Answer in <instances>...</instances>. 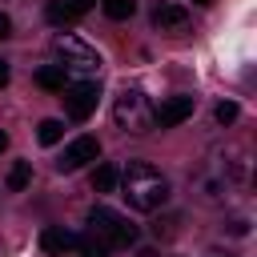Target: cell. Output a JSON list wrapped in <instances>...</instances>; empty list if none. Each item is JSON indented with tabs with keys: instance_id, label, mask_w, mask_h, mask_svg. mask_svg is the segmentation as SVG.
<instances>
[{
	"instance_id": "1",
	"label": "cell",
	"mask_w": 257,
	"mask_h": 257,
	"mask_svg": "<svg viewBox=\"0 0 257 257\" xmlns=\"http://www.w3.org/2000/svg\"><path fill=\"white\" fill-rule=\"evenodd\" d=\"M120 193L124 201L137 209V213H157L165 201H169V181L161 169H153L149 161H128L120 169Z\"/></svg>"
},
{
	"instance_id": "2",
	"label": "cell",
	"mask_w": 257,
	"mask_h": 257,
	"mask_svg": "<svg viewBox=\"0 0 257 257\" xmlns=\"http://www.w3.org/2000/svg\"><path fill=\"white\" fill-rule=\"evenodd\" d=\"M245 181V161H241V153H213L201 169H197V193L205 197V201H225L237 185Z\"/></svg>"
},
{
	"instance_id": "3",
	"label": "cell",
	"mask_w": 257,
	"mask_h": 257,
	"mask_svg": "<svg viewBox=\"0 0 257 257\" xmlns=\"http://www.w3.org/2000/svg\"><path fill=\"white\" fill-rule=\"evenodd\" d=\"M112 120H116L120 133H137V137L149 133L153 128V104H149V96L141 88H124L112 100Z\"/></svg>"
},
{
	"instance_id": "4",
	"label": "cell",
	"mask_w": 257,
	"mask_h": 257,
	"mask_svg": "<svg viewBox=\"0 0 257 257\" xmlns=\"http://www.w3.org/2000/svg\"><path fill=\"white\" fill-rule=\"evenodd\" d=\"M88 233L92 237H100L108 249H128L133 241H137V225H128L120 213H112L108 205H96L92 213H88Z\"/></svg>"
},
{
	"instance_id": "5",
	"label": "cell",
	"mask_w": 257,
	"mask_h": 257,
	"mask_svg": "<svg viewBox=\"0 0 257 257\" xmlns=\"http://www.w3.org/2000/svg\"><path fill=\"white\" fill-rule=\"evenodd\" d=\"M52 48H56V56L64 60V64H60L64 72H100V52H96L92 44H84L80 36H72V32H56Z\"/></svg>"
},
{
	"instance_id": "6",
	"label": "cell",
	"mask_w": 257,
	"mask_h": 257,
	"mask_svg": "<svg viewBox=\"0 0 257 257\" xmlns=\"http://www.w3.org/2000/svg\"><path fill=\"white\" fill-rule=\"evenodd\" d=\"M60 92H64V112H68L72 120H88V116L96 112L100 88H96L92 80H76V84H64Z\"/></svg>"
},
{
	"instance_id": "7",
	"label": "cell",
	"mask_w": 257,
	"mask_h": 257,
	"mask_svg": "<svg viewBox=\"0 0 257 257\" xmlns=\"http://www.w3.org/2000/svg\"><path fill=\"white\" fill-rule=\"evenodd\" d=\"M96 157H100V141H96V137H76L72 145H64L56 169H60V173H76V169H84V165L96 161Z\"/></svg>"
},
{
	"instance_id": "8",
	"label": "cell",
	"mask_w": 257,
	"mask_h": 257,
	"mask_svg": "<svg viewBox=\"0 0 257 257\" xmlns=\"http://www.w3.org/2000/svg\"><path fill=\"white\" fill-rule=\"evenodd\" d=\"M193 108H197V100L193 96H169V100H161V108H153V124H161V128H177L181 120H189L193 116Z\"/></svg>"
},
{
	"instance_id": "9",
	"label": "cell",
	"mask_w": 257,
	"mask_h": 257,
	"mask_svg": "<svg viewBox=\"0 0 257 257\" xmlns=\"http://www.w3.org/2000/svg\"><path fill=\"white\" fill-rule=\"evenodd\" d=\"M149 20H153L157 32H185V28H189V12H185L181 4H173V0H157Z\"/></svg>"
},
{
	"instance_id": "10",
	"label": "cell",
	"mask_w": 257,
	"mask_h": 257,
	"mask_svg": "<svg viewBox=\"0 0 257 257\" xmlns=\"http://www.w3.org/2000/svg\"><path fill=\"white\" fill-rule=\"evenodd\" d=\"M40 249H44L48 257H64V253L76 249V233L60 229V225H48V229L40 233Z\"/></svg>"
},
{
	"instance_id": "11",
	"label": "cell",
	"mask_w": 257,
	"mask_h": 257,
	"mask_svg": "<svg viewBox=\"0 0 257 257\" xmlns=\"http://www.w3.org/2000/svg\"><path fill=\"white\" fill-rule=\"evenodd\" d=\"M36 84L48 88V92H60V88L68 84V72H64L60 64H44V68H36Z\"/></svg>"
},
{
	"instance_id": "12",
	"label": "cell",
	"mask_w": 257,
	"mask_h": 257,
	"mask_svg": "<svg viewBox=\"0 0 257 257\" xmlns=\"http://www.w3.org/2000/svg\"><path fill=\"white\" fill-rule=\"evenodd\" d=\"M116 181H120V169H116V165H96V169H92V189H96V193H112Z\"/></svg>"
},
{
	"instance_id": "13",
	"label": "cell",
	"mask_w": 257,
	"mask_h": 257,
	"mask_svg": "<svg viewBox=\"0 0 257 257\" xmlns=\"http://www.w3.org/2000/svg\"><path fill=\"white\" fill-rule=\"evenodd\" d=\"M76 253L80 257H108L112 249L100 241V237H92V233H84V237H76Z\"/></svg>"
},
{
	"instance_id": "14",
	"label": "cell",
	"mask_w": 257,
	"mask_h": 257,
	"mask_svg": "<svg viewBox=\"0 0 257 257\" xmlns=\"http://www.w3.org/2000/svg\"><path fill=\"white\" fill-rule=\"evenodd\" d=\"M28 181H32V165H28V161H16V165L8 169V189L20 193V189H28Z\"/></svg>"
},
{
	"instance_id": "15",
	"label": "cell",
	"mask_w": 257,
	"mask_h": 257,
	"mask_svg": "<svg viewBox=\"0 0 257 257\" xmlns=\"http://www.w3.org/2000/svg\"><path fill=\"white\" fill-rule=\"evenodd\" d=\"M44 16H48L52 24H72V20H76V12H72L64 0H48V4H44Z\"/></svg>"
},
{
	"instance_id": "16",
	"label": "cell",
	"mask_w": 257,
	"mask_h": 257,
	"mask_svg": "<svg viewBox=\"0 0 257 257\" xmlns=\"http://www.w3.org/2000/svg\"><path fill=\"white\" fill-rule=\"evenodd\" d=\"M100 8H104V16H112V20H128V16L137 12V0H100Z\"/></svg>"
},
{
	"instance_id": "17",
	"label": "cell",
	"mask_w": 257,
	"mask_h": 257,
	"mask_svg": "<svg viewBox=\"0 0 257 257\" xmlns=\"http://www.w3.org/2000/svg\"><path fill=\"white\" fill-rule=\"evenodd\" d=\"M36 137H40V145H56V141L64 137V124L48 116V120H40V124H36Z\"/></svg>"
},
{
	"instance_id": "18",
	"label": "cell",
	"mask_w": 257,
	"mask_h": 257,
	"mask_svg": "<svg viewBox=\"0 0 257 257\" xmlns=\"http://www.w3.org/2000/svg\"><path fill=\"white\" fill-rule=\"evenodd\" d=\"M213 116H217V124H233V120H237V104H233V100H221Z\"/></svg>"
},
{
	"instance_id": "19",
	"label": "cell",
	"mask_w": 257,
	"mask_h": 257,
	"mask_svg": "<svg viewBox=\"0 0 257 257\" xmlns=\"http://www.w3.org/2000/svg\"><path fill=\"white\" fill-rule=\"evenodd\" d=\"M64 4H68V8L76 12V16H84V12H88V8L96 4V0H64Z\"/></svg>"
},
{
	"instance_id": "20",
	"label": "cell",
	"mask_w": 257,
	"mask_h": 257,
	"mask_svg": "<svg viewBox=\"0 0 257 257\" xmlns=\"http://www.w3.org/2000/svg\"><path fill=\"white\" fill-rule=\"evenodd\" d=\"M8 36H12V20L0 12V40H8Z\"/></svg>"
},
{
	"instance_id": "21",
	"label": "cell",
	"mask_w": 257,
	"mask_h": 257,
	"mask_svg": "<svg viewBox=\"0 0 257 257\" xmlns=\"http://www.w3.org/2000/svg\"><path fill=\"white\" fill-rule=\"evenodd\" d=\"M4 84H8V60L0 56V88H4Z\"/></svg>"
},
{
	"instance_id": "22",
	"label": "cell",
	"mask_w": 257,
	"mask_h": 257,
	"mask_svg": "<svg viewBox=\"0 0 257 257\" xmlns=\"http://www.w3.org/2000/svg\"><path fill=\"white\" fill-rule=\"evenodd\" d=\"M137 257H157V249H137Z\"/></svg>"
},
{
	"instance_id": "23",
	"label": "cell",
	"mask_w": 257,
	"mask_h": 257,
	"mask_svg": "<svg viewBox=\"0 0 257 257\" xmlns=\"http://www.w3.org/2000/svg\"><path fill=\"white\" fill-rule=\"evenodd\" d=\"M4 149H8V133H0V153H4Z\"/></svg>"
},
{
	"instance_id": "24",
	"label": "cell",
	"mask_w": 257,
	"mask_h": 257,
	"mask_svg": "<svg viewBox=\"0 0 257 257\" xmlns=\"http://www.w3.org/2000/svg\"><path fill=\"white\" fill-rule=\"evenodd\" d=\"M193 4H213V0H193Z\"/></svg>"
}]
</instances>
